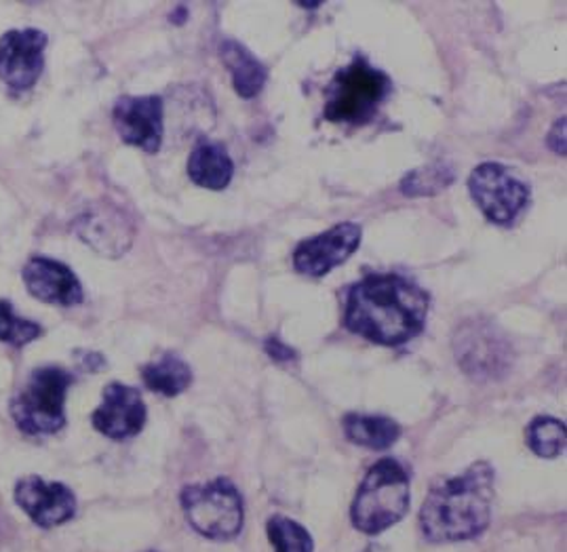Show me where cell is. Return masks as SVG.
Segmentation results:
<instances>
[{
    "label": "cell",
    "instance_id": "1",
    "mask_svg": "<svg viewBox=\"0 0 567 552\" xmlns=\"http://www.w3.org/2000/svg\"><path fill=\"white\" fill-rule=\"evenodd\" d=\"M431 295L401 274H370L347 293L344 327L380 346H403L420 335Z\"/></svg>",
    "mask_w": 567,
    "mask_h": 552
},
{
    "label": "cell",
    "instance_id": "2",
    "mask_svg": "<svg viewBox=\"0 0 567 552\" xmlns=\"http://www.w3.org/2000/svg\"><path fill=\"white\" fill-rule=\"evenodd\" d=\"M496 472L487 462H475L456 477L431 487L420 528L431 542L473 540L487 530L494 504Z\"/></svg>",
    "mask_w": 567,
    "mask_h": 552
},
{
    "label": "cell",
    "instance_id": "3",
    "mask_svg": "<svg viewBox=\"0 0 567 552\" xmlns=\"http://www.w3.org/2000/svg\"><path fill=\"white\" fill-rule=\"evenodd\" d=\"M412 502L410 475L393 458L371 466L352 502V525L361 533L375 535L399 523Z\"/></svg>",
    "mask_w": 567,
    "mask_h": 552
},
{
    "label": "cell",
    "instance_id": "4",
    "mask_svg": "<svg viewBox=\"0 0 567 552\" xmlns=\"http://www.w3.org/2000/svg\"><path fill=\"white\" fill-rule=\"evenodd\" d=\"M391 91L393 81L386 72L371 66L365 58H357L331 79L323 116L329 123L368 125Z\"/></svg>",
    "mask_w": 567,
    "mask_h": 552
},
{
    "label": "cell",
    "instance_id": "5",
    "mask_svg": "<svg viewBox=\"0 0 567 552\" xmlns=\"http://www.w3.org/2000/svg\"><path fill=\"white\" fill-rule=\"evenodd\" d=\"M74 376L64 367L34 369L11 400V416L25 435H55L66 424V395Z\"/></svg>",
    "mask_w": 567,
    "mask_h": 552
},
{
    "label": "cell",
    "instance_id": "6",
    "mask_svg": "<svg viewBox=\"0 0 567 552\" xmlns=\"http://www.w3.org/2000/svg\"><path fill=\"white\" fill-rule=\"evenodd\" d=\"M188 523L212 540H230L243 530V498L230 479H214L205 486H188L179 496Z\"/></svg>",
    "mask_w": 567,
    "mask_h": 552
},
{
    "label": "cell",
    "instance_id": "7",
    "mask_svg": "<svg viewBox=\"0 0 567 552\" xmlns=\"http://www.w3.org/2000/svg\"><path fill=\"white\" fill-rule=\"evenodd\" d=\"M454 353L464 374L492 382L508 374L513 365V348L504 333L489 321H466L454 335Z\"/></svg>",
    "mask_w": 567,
    "mask_h": 552
},
{
    "label": "cell",
    "instance_id": "8",
    "mask_svg": "<svg viewBox=\"0 0 567 552\" xmlns=\"http://www.w3.org/2000/svg\"><path fill=\"white\" fill-rule=\"evenodd\" d=\"M468 190L483 216L498 226L517 220L532 197L524 179L502 163H481L468 177Z\"/></svg>",
    "mask_w": 567,
    "mask_h": 552
},
{
    "label": "cell",
    "instance_id": "9",
    "mask_svg": "<svg viewBox=\"0 0 567 552\" xmlns=\"http://www.w3.org/2000/svg\"><path fill=\"white\" fill-rule=\"evenodd\" d=\"M363 228L354 221H342L326 232L306 239L293 251V265L300 274L321 279L333 268L344 264L361 247Z\"/></svg>",
    "mask_w": 567,
    "mask_h": 552
},
{
    "label": "cell",
    "instance_id": "10",
    "mask_svg": "<svg viewBox=\"0 0 567 552\" xmlns=\"http://www.w3.org/2000/svg\"><path fill=\"white\" fill-rule=\"evenodd\" d=\"M47 34L41 30H9L0 39V81L16 91L34 87L44 67Z\"/></svg>",
    "mask_w": 567,
    "mask_h": 552
},
{
    "label": "cell",
    "instance_id": "11",
    "mask_svg": "<svg viewBox=\"0 0 567 552\" xmlns=\"http://www.w3.org/2000/svg\"><path fill=\"white\" fill-rule=\"evenodd\" d=\"M114 127L121 139L148 155L163 144V100L158 95H125L116 102Z\"/></svg>",
    "mask_w": 567,
    "mask_h": 552
},
{
    "label": "cell",
    "instance_id": "12",
    "mask_svg": "<svg viewBox=\"0 0 567 552\" xmlns=\"http://www.w3.org/2000/svg\"><path fill=\"white\" fill-rule=\"evenodd\" d=\"M146 418H148V412L140 390L121 382H112L106 386L104 400L93 412L91 421L95 430H100L102 435H106L114 441H123L140 435Z\"/></svg>",
    "mask_w": 567,
    "mask_h": 552
},
{
    "label": "cell",
    "instance_id": "13",
    "mask_svg": "<svg viewBox=\"0 0 567 552\" xmlns=\"http://www.w3.org/2000/svg\"><path fill=\"white\" fill-rule=\"evenodd\" d=\"M18 507L39 525L55 528L76 514V498L64 483H47L41 477H25L16 486Z\"/></svg>",
    "mask_w": 567,
    "mask_h": 552
},
{
    "label": "cell",
    "instance_id": "14",
    "mask_svg": "<svg viewBox=\"0 0 567 552\" xmlns=\"http://www.w3.org/2000/svg\"><path fill=\"white\" fill-rule=\"evenodd\" d=\"M28 291L47 304L76 306L83 302V288L76 274L62 262L49 258H32L22 272Z\"/></svg>",
    "mask_w": 567,
    "mask_h": 552
},
{
    "label": "cell",
    "instance_id": "15",
    "mask_svg": "<svg viewBox=\"0 0 567 552\" xmlns=\"http://www.w3.org/2000/svg\"><path fill=\"white\" fill-rule=\"evenodd\" d=\"M79 237L102 256H123L133 241L135 228L118 209L102 205L76 223Z\"/></svg>",
    "mask_w": 567,
    "mask_h": 552
},
{
    "label": "cell",
    "instance_id": "16",
    "mask_svg": "<svg viewBox=\"0 0 567 552\" xmlns=\"http://www.w3.org/2000/svg\"><path fill=\"white\" fill-rule=\"evenodd\" d=\"M188 176L207 190H224L235 176V163L224 146L216 142H198L188 158Z\"/></svg>",
    "mask_w": 567,
    "mask_h": 552
},
{
    "label": "cell",
    "instance_id": "17",
    "mask_svg": "<svg viewBox=\"0 0 567 552\" xmlns=\"http://www.w3.org/2000/svg\"><path fill=\"white\" fill-rule=\"evenodd\" d=\"M219 53L233 76L235 91L243 100H254L266 85V79H268L266 66L245 44L237 41H224L219 46Z\"/></svg>",
    "mask_w": 567,
    "mask_h": 552
},
{
    "label": "cell",
    "instance_id": "18",
    "mask_svg": "<svg viewBox=\"0 0 567 552\" xmlns=\"http://www.w3.org/2000/svg\"><path fill=\"white\" fill-rule=\"evenodd\" d=\"M344 435L350 442L368 447L373 451H384L393 447L401 437V426L386 416H368V414H349L342 420Z\"/></svg>",
    "mask_w": 567,
    "mask_h": 552
},
{
    "label": "cell",
    "instance_id": "19",
    "mask_svg": "<svg viewBox=\"0 0 567 552\" xmlns=\"http://www.w3.org/2000/svg\"><path fill=\"white\" fill-rule=\"evenodd\" d=\"M144 384L163 397H177L193 384V369L179 356L167 353L142 367Z\"/></svg>",
    "mask_w": 567,
    "mask_h": 552
},
{
    "label": "cell",
    "instance_id": "20",
    "mask_svg": "<svg viewBox=\"0 0 567 552\" xmlns=\"http://www.w3.org/2000/svg\"><path fill=\"white\" fill-rule=\"evenodd\" d=\"M525 441L538 458H557L566 451V424L553 416H538L529 421Z\"/></svg>",
    "mask_w": 567,
    "mask_h": 552
},
{
    "label": "cell",
    "instance_id": "21",
    "mask_svg": "<svg viewBox=\"0 0 567 552\" xmlns=\"http://www.w3.org/2000/svg\"><path fill=\"white\" fill-rule=\"evenodd\" d=\"M456 179V174L450 165L445 163H433L417 167L410 171L401 181V192L412 199H422V197H435L441 190L450 188Z\"/></svg>",
    "mask_w": 567,
    "mask_h": 552
},
{
    "label": "cell",
    "instance_id": "22",
    "mask_svg": "<svg viewBox=\"0 0 567 552\" xmlns=\"http://www.w3.org/2000/svg\"><path fill=\"white\" fill-rule=\"evenodd\" d=\"M266 531H268L270 544L277 552H312L315 549L312 535L308 533L305 525L284 514L270 517Z\"/></svg>",
    "mask_w": 567,
    "mask_h": 552
},
{
    "label": "cell",
    "instance_id": "23",
    "mask_svg": "<svg viewBox=\"0 0 567 552\" xmlns=\"http://www.w3.org/2000/svg\"><path fill=\"white\" fill-rule=\"evenodd\" d=\"M41 335L43 327L39 323L18 316L7 300H0V342L22 348Z\"/></svg>",
    "mask_w": 567,
    "mask_h": 552
},
{
    "label": "cell",
    "instance_id": "24",
    "mask_svg": "<svg viewBox=\"0 0 567 552\" xmlns=\"http://www.w3.org/2000/svg\"><path fill=\"white\" fill-rule=\"evenodd\" d=\"M264 351L268 353V356L272 358V361H277V363H291V361H296L298 358V354L293 348H289L287 344H284L279 337H268L266 340V344H264Z\"/></svg>",
    "mask_w": 567,
    "mask_h": 552
},
{
    "label": "cell",
    "instance_id": "25",
    "mask_svg": "<svg viewBox=\"0 0 567 552\" xmlns=\"http://www.w3.org/2000/svg\"><path fill=\"white\" fill-rule=\"evenodd\" d=\"M566 116H561L555 125H553V129L548 133V146L553 148V153H557V155L566 156Z\"/></svg>",
    "mask_w": 567,
    "mask_h": 552
},
{
    "label": "cell",
    "instance_id": "26",
    "mask_svg": "<svg viewBox=\"0 0 567 552\" xmlns=\"http://www.w3.org/2000/svg\"><path fill=\"white\" fill-rule=\"evenodd\" d=\"M104 365H106V361L100 353L81 354V367L87 369V372H100Z\"/></svg>",
    "mask_w": 567,
    "mask_h": 552
},
{
    "label": "cell",
    "instance_id": "27",
    "mask_svg": "<svg viewBox=\"0 0 567 552\" xmlns=\"http://www.w3.org/2000/svg\"><path fill=\"white\" fill-rule=\"evenodd\" d=\"M175 15H179V18H175V20H172V22H175V23L186 22V9H184V7H179V9H177V13H175Z\"/></svg>",
    "mask_w": 567,
    "mask_h": 552
},
{
    "label": "cell",
    "instance_id": "28",
    "mask_svg": "<svg viewBox=\"0 0 567 552\" xmlns=\"http://www.w3.org/2000/svg\"><path fill=\"white\" fill-rule=\"evenodd\" d=\"M300 7H302V9H310V11H312V9H319V7H321V2H300Z\"/></svg>",
    "mask_w": 567,
    "mask_h": 552
}]
</instances>
